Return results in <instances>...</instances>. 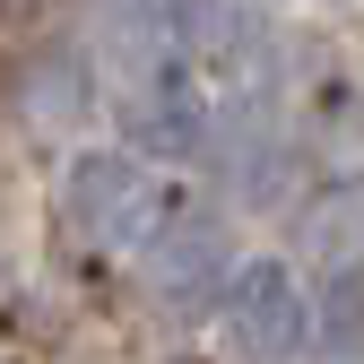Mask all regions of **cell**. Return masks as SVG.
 <instances>
[{
    "label": "cell",
    "mask_w": 364,
    "mask_h": 364,
    "mask_svg": "<svg viewBox=\"0 0 364 364\" xmlns=\"http://www.w3.org/2000/svg\"><path fill=\"white\" fill-rule=\"evenodd\" d=\"M165 225V173L130 148H78L61 173V235L87 252H148Z\"/></svg>",
    "instance_id": "cell-1"
},
{
    "label": "cell",
    "mask_w": 364,
    "mask_h": 364,
    "mask_svg": "<svg viewBox=\"0 0 364 364\" xmlns=\"http://www.w3.org/2000/svg\"><path fill=\"white\" fill-rule=\"evenodd\" d=\"M217 321H225V347H235L243 364H295L312 347V287H304V269L287 260H243L235 269V287L217 295Z\"/></svg>",
    "instance_id": "cell-2"
},
{
    "label": "cell",
    "mask_w": 364,
    "mask_h": 364,
    "mask_svg": "<svg viewBox=\"0 0 364 364\" xmlns=\"http://www.w3.org/2000/svg\"><path fill=\"white\" fill-rule=\"evenodd\" d=\"M235 235H225V217H191V208H173L156 235H148V252H139V278H148V295L165 304V312H200V304H217L225 287H235Z\"/></svg>",
    "instance_id": "cell-3"
},
{
    "label": "cell",
    "mask_w": 364,
    "mask_h": 364,
    "mask_svg": "<svg viewBox=\"0 0 364 364\" xmlns=\"http://www.w3.org/2000/svg\"><path fill=\"white\" fill-rule=\"evenodd\" d=\"M122 130H130V156H182V148H200V130H208V105H200V78L182 70V61H156L122 87Z\"/></svg>",
    "instance_id": "cell-4"
},
{
    "label": "cell",
    "mask_w": 364,
    "mask_h": 364,
    "mask_svg": "<svg viewBox=\"0 0 364 364\" xmlns=\"http://www.w3.org/2000/svg\"><path fill=\"white\" fill-rule=\"evenodd\" d=\"M304 260L321 278H364V191H321L304 208Z\"/></svg>",
    "instance_id": "cell-5"
},
{
    "label": "cell",
    "mask_w": 364,
    "mask_h": 364,
    "mask_svg": "<svg viewBox=\"0 0 364 364\" xmlns=\"http://www.w3.org/2000/svg\"><path fill=\"white\" fill-rule=\"evenodd\" d=\"M18 113L35 130H70L87 113V61H26L18 70Z\"/></svg>",
    "instance_id": "cell-6"
}]
</instances>
